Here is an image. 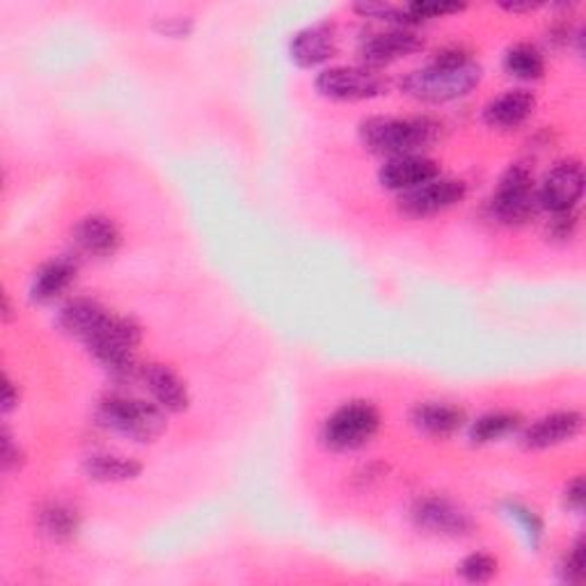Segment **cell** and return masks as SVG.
I'll list each match as a JSON object with an SVG mask.
<instances>
[{"label":"cell","instance_id":"e575fe53","mask_svg":"<svg viewBox=\"0 0 586 586\" xmlns=\"http://www.w3.org/2000/svg\"><path fill=\"white\" fill-rule=\"evenodd\" d=\"M3 321L10 323L12 321V308H10V298L3 296Z\"/></svg>","mask_w":586,"mask_h":586},{"label":"cell","instance_id":"4fadbf2b","mask_svg":"<svg viewBox=\"0 0 586 586\" xmlns=\"http://www.w3.org/2000/svg\"><path fill=\"white\" fill-rule=\"evenodd\" d=\"M582 431V415L573 410L552 412V415L534 422L523 433V447L525 449H548L554 445H561L566 440H573Z\"/></svg>","mask_w":586,"mask_h":586},{"label":"cell","instance_id":"277c9868","mask_svg":"<svg viewBox=\"0 0 586 586\" xmlns=\"http://www.w3.org/2000/svg\"><path fill=\"white\" fill-rule=\"evenodd\" d=\"M142 331L134 319L108 314L101 328L85 341L95 360L105 366L113 376L134 374V351L140 344Z\"/></svg>","mask_w":586,"mask_h":586},{"label":"cell","instance_id":"836d02e7","mask_svg":"<svg viewBox=\"0 0 586 586\" xmlns=\"http://www.w3.org/2000/svg\"><path fill=\"white\" fill-rule=\"evenodd\" d=\"M502 8L509 10V12H532V10H536L538 5H534V3H504Z\"/></svg>","mask_w":586,"mask_h":586},{"label":"cell","instance_id":"2e32d148","mask_svg":"<svg viewBox=\"0 0 586 586\" xmlns=\"http://www.w3.org/2000/svg\"><path fill=\"white\" fill-rule=\"evenodd\" d=\"M74 244L90 257H108L120 246V229L105 215H88L74 227Z\"/></svg>","mask_w":586,"mask_h":586},{"label":"cell","instance_id":"9c48e42d","mask_svg":"<svg viewBox=\"0 0 586 586\" xmlns=\"http://www.w3.org/2000/svg\"><path fill=\"white\" fill-rule=\"evenodd\" d=\"M465 198V184L459 179H433L417 188L406 190L399 200V211L410 219H426L440 213Z\"/></svg>","mask_w":586,"mask_h":586},{"label":"cell","instance_id":"9a60e30c","mask_svg":"<svg viewBox=\"0 0 586 586\" xmlns=\"http://www.w3.org/2000/svg\"><path fill=\"white\" fill-rule=\"evenodd\" d=\"M142 381L149 389V395L154 397L157 406H161L167 412H184L188 408V389L184 381L172 372V369L163 364H147L142 369Z\"/></svg>","mask_w":586,"mask_h":586},{"label":"cell","instance_id":"ac0fdd59","mask_svg":"<svg viewBox=\"0 0 586 586\" xmlns=\"http://www.w3.org/2000/svg\"><path fill=\"white\" fill-rule=\"evenodd\" d=\"M536 105V99L532 92L527 90H511L502 97L493 99L486 111H484V120L488 126L493 128H515L523 124Z\"/></svg>","mask_w":586,"mask_h":586},{"label":"cell","instance_id":"3957f363","mask_svg":"<svg viewBox=\"0 0 586 586\" xmlns=\"http://www.w3.org/2000/svg\"><path fill=\"white\" fill-rule=\"evenodd\" d=\"M97 420L101 426L138 442L157 440L165 431V415L161 406L124 395L101 399L97 406Z\"/></svg>","mask_w":586,"mask_h":586},{"label":"cell","instance_id":"8992f818","mask_svg":"<svg viewBox=\"0 0 586 586\" xmlns=\"http://www.w3.org/2000/svg\"><path fill=\"white\" fill-rule=\"evenodd\" d=\"M538 209L532 172L525 165H511L493 195L495 219L507 225H520L529 221Z\"/></svg>","mask_w":586,"mask_h":586},{"label":"cell","instance_id":"8fae6325","mask_svg":"<svg viewBox=\"0 0 586 586\" xmlns=\"http://www.w3.org/2000/svg\"><path fill=\"white\" fill-rule=\"evenodd\" d=\"M424 47V39L408 28H392L366 37L360 45V58L366 70L385 67L389 62H397L406 55L417 53Z\"/></svg>","mask_w":586,"mask_h":586},{"label":"cell","instance_id":"d4e9b609","mask_svg":"<svg viewBox=\"0 0 586 586\" xmlns=\"http://www.w3.org/2000/svg\"><path fill=\"white\" fill-rule=\"evenodd\" d=\"M356 12L362 16L389 21V24H397V28H408V26L420 24V21L408 12V8H397L389 3H358Z\"/></svg>","mask_w":586,"mask_h":586},{"label":"cell","instance_id":"44dd1931","mask_svg":"<svg viewBox=\"0 0 586 586\" xmlns=\"http://www.w3.org/2000/svg\"><path fill=\"white\" fill-rule=\"evenodd\" d=\"M37 527L47 538L55 543H67L78 534L80 520H78V513L70 504L49 502L37 513Z\"/></svg>","mask_w":586,"mask_h":586},{"label":"cell","instance_id":"603a6c76","mask_svg":"<svg viewBox=\"0 0 586 586\" xmlns=\"http://www.w3.org/2000/svg\"><path fill=\"white\" fill-rule=\"evenodd\" d=\"M504 70L520 80H534L546 72V60H543L538 49L529 45H515L504 55Z\"/></svg>","mask_w":586,"mask_h":586},{"label":"cell","instance_id":"d6a6232c","mask_svg":"<svg viewBox=\"0 0 586 586\" xmlns=\"http://www.w3.org/2000/svg\"><path fill=\"white\" fill-rule=\"evenodd\" d=\"M18 403V392L14 389V383L5 376L3 378V412H10Z\"/></svg>","mask_w":586,"mask_h":586},{"label":"cell","instance_id":"cb8c5ba5","mask_svg":"<svg viewBox=\"0 0 586 586\" xmlns=\"http://www.w3.org/2000/svg\"><path fill=\"white\" fill-rule=\"evenodd\" d=\"M520 426V417L513 412H488V415L479 417L472 424L470 438L474 445H486L493 440H499L509 436Z\"/></svg>","mask_w":586,"mask_h":586},{"label":"cell","instance_id":"d6986e66","mask_svg":"<svg viewBox=\"0 0 586 586\" xmlns=\"http://www.w3.org/2000/svg\"><path fill=\"white\" fill-rule=\"evenodd\" d=\"M76 279V262L70 257H60L55 262L41 266L30 285V296L37 302H51L72 287Z\"/></svg>","mask_w":586,"mask_h":586},{"label":"cell","instance_id":"f1b7e54d","mask_svg":"<svg viewBox=\"0 0 586 586\" xmlns=\"http://www.w3.org/2000/svg\"><path fill=\"white\" fill-rule=\"evenodd\" d=\"M408 12L415 16L417 21L431 18V16H442V14H453L465 10L463 3H428V0H422V3H410L406 5Z\"/></svg>","mask_w":586,"mask_h":586},{"label":"cell","instance_id":"ffe728a7","mask_svg":"<svg viewBox=\"0 0 586 586\" xmlns=\"http://www.w3.org/2000/svg\"><path fill=\"white\" fill-rule=\"evenodd\" d=\"M465 422L463 410L447 403H422L412 410V424L431 438H447Z\"/></svg>","mask_w":586,"mask_h":586},{"label":"cell","instance_id":"5b68a950","mask_svg":"<svg viewBox=\"0 0 586 586\" xmlns=\"http://www.w3.org/2000/svg\"><path fill=\"white\" fill-rule=\"evenodd\" d=\"M381 426L378 410L366 401L346 403L323 424L321 440L333 451H353L372 440Z\"/></svg>","mask_w":586,"mask_h":586},{"label":"cell","instance_id":"1f68e13d","mask_svg":"<svg viewBox=\"0 0 586 586\" xmlns=\"http://www.w3.org/2000/svg\"><path fill=\"white\" fill-rule=\"evenodd\" d=\"M159 30L170 37H182L190 30V21L188 18H165L159 24Z\"/></svg>","mask_w":586,"mask_h":586},{"label":"cell","instance_id":"7a4b0ae2","mask_svg":"<svg viewBox=\"0 0 586 586\" xmlns=\"http://www.w3.org/2000/svg\"><path fill=\"white\" fill-rule=\"evenodd\" d=\"M438 124L426 117L397 120V117H372L362 122L360 138L366 149L383 157H408L417 149L428 147L438 138Z\"/></svg>","mask_w":586,"mask_h":586},{"label":"cell","instance_id":"52a82bcc","mask_svg":"<svg viewBox=\"0 0 586 586\" xmlns=\"http://www.w3.org/2000/svg\"><path fill=\"white\" fill-rule=\"evenodd\" d=\"M316 90L328 99L360 101L383 95L385 80L366 67H333L319 74Z\"/></svg>","mask_w":586,"mask_h":586},{"label":"cell","instance_id":"4dcf8cb0","mask_svg":"<svg viewBox=\"0 0 586 586\" xmlns=\"http://www.w3.org/2000/svg\"><path fill=\"white\" fill-rule=\"evenodd\" d=\"M566 504L573 511H582L584 509V479H582V476H577L575 482L569 484V488H566Z\"/></svg>","mask_w":586,"mask_h":586},{"label":"cell","instance_id":"484cf974","mask_svg":"<svg viewBox=\"0 0 586 586\" xmlns=\"http://www.w3.org/2000/svg\"><path fill=\"white\" fill-rule=\"evenodd\" d=\"M495 573H497V561L484 552L470 554L461 563V575L467 582H488Z\"/></svg>","mask_w":586,"mask_h":586},{"label":"cell","instance_id":"ba28073f","mask_svg":"<svg viewBox=\"0 0 586 586\" xmlns=\"http://www.w3.org/2000/svg\"><path fill=\"white\" fill-rule=\"evenodd\" d=\"M584 192V170L577 161L554 165L536 190L538 207L552 213L573 211Z\"/></svg>","mask_w":586,"mask_h":586},{"label":"cell","instance_id":"4316f807","mask_svg":"<svg viewBox=\"0 0 586 586\" xmlns=\"http://www.w3.org/2000/svg\"><path fill=\"white\" fill-rule=\"evenodd\" d=\"M584 563H586V559H584V540L579 538L575 546L571 548L566 561H563V566H561L563 579L571 582V584H579L584 579Z\"/></svg>","mask_w":586,"mask_h":586},{"label":"cell","instance_id":"f546056e","mask_svg":"<svg viewBox=\"0 0 586 586\" xmlns=\"http://www.w3.org/2000/svg\"><path fill=\"white\" fill-rule=\"evenodd\" d=\"M0 463H3L5 472L18 470L21 463H24V451L18 449V445L14 442V438L10 436V431H3V453H0Z\"/></svg>","mask_w":586,"mask_h":586},{"label":"cell","instance_id":"e0dca14e","mask_svg":"<svg viewBox=\"0 0 586 586\" xmlns=\"http://www.w3.org/2000/svg\"><path fill=\"white\" fill-rule=\"evenodd\" d=\"M105 319H108V312L99 306V302L88 300V298H78L62 308L58 323L64 333L85 344L101 328Z\"/></svg>","mask_w":586,"mask_h":586},{"label":"cell","instance_id":"83f0119b","mask_svg":"<svg viewBox=\"0 0 586 586\" xmlns=\"http://www.w3.org/2000/svg\"><path fill=\"white\" fill-rule=\"evenodd\" d=\"M509 515L515 520V523L525 529V534L529 536L532 540V546H538V540H540V534H543V525H540V520L525 507H520V504H511L509 507Z\"/></svg>","mask_w":586,"mask_h":586},{"label":"cell","instance_id":"6da1fadb","mask_svg":"<svg viewBox=\"0 0 586 586\" xmlns=\"http://www.w3.org/2000/svg\"><path fill=\"white\" fill-rule=\"evenodd\" d=\"M482 83V67L461 51L438 53L426 67L408 74L401 90L412 99L428 103H445L465 97Z\"/></svg>","mask_w":586,"mask_h":586},{"label":"cell","instance_id":"30bf717a","mask_svg":"<svg viewBox=\"0 0 586 586\" xmlns=\"http://www.w3.org/2000/svg\"><path fill=\"white\" fill-rule=\"evenodd\" d=\"M412 520H415L420 529H426L431 534L438 536H465L472 532V518L459 509L456 504H451L449 499L442 497H426L420 499L412 509Z\"/></svg>","mask_w":586,"mask_h":586},{"label":"cell","instance_id":"7c38bea8","mask_svg":"<svg viewBox=\"0 0 586 586\" xmlns=\"http://www.w3.org/2000/svg\"><path fill=\"white\" fill-rule=\"evenodd\" d=\"M440 167L426 157H397L389 159L381 170V184L389 190H412L426 182L438 179Z\"/></svg>","mask_w":586,"mask_h":586},{"label":"cell","instance_id":"5bb4252c","mask_svg":"<svg viewBox=\"0 0 586 586\" xmlns=\"http://www.w3.org/2000/svg\"><path fill=\"white\" fill-rule=\"evenodd\" d=\"M291 60L302 70L319 67L337 51V35L331 24H316L291 39Z\"/></svg>","mask_w":586,"mask_h":586},{"label":"cell","instance_id":"7402d4cb","mask_svg":"<svg viewBox=\"0 0 586 586\" xmlns=\"http://www.w3.org/2000/svg\"><path fill=\"white\" fill-rule=\"evenodd\" d=\"M142 472V465L138 461L124 459V456H113V453H95L85 461V474L95 482H128L136 479Z\"/></svg>","mask_w":586,"mask_h":586}]
</instances>
